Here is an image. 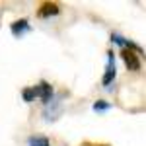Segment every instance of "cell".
<instances>
[{"instance_id": "1", "label": "cell", "mask_w": 146, "mask_h": 146, "mask_svg": "<svg viewBox=\"0 0 146 146\" xmlns=\"http://www.w3.org/2000/svg\"><path fill=\"white\" fill-rule=\"evenodd\" d=\"M62 94H58V96H53V100L45 103V109H43V117H45V121H56L58 117H60V113H62Z\"/></svg>"}, {"instance_id": "2", "label": "cell", "mask_w": 146, "mask_h": 146, "mask_svg": "<svg viewBox=\"0 0 146 146\" xmlns=\"http://www.w3.org/2000/svg\"><path fill=\"white\" fill-rule=\"evenodd\" d=\"M117 76V68H115V55H113V51L107 53V64H105V72H103V78H101V84L105 86V90H109V86H111V82L115 80Z\"/></svg>"}, {"instance_id": "3", "label": "cell", "mask_w": 146, "mask_h": 146, "mask_svg": "<svg viewBox=\"0 0 146 146\" xmlns=\"http://www.w3.org/2000/svg\"><path fill=\"white\" fill-rule=\"evenodd\" d=\"M33 92H35V98H39V100L43 101V103H49V101L53 100V86L47 82V80H41L37 86H33Z\"/></svg>"}, {"instance_id": "4", "label": "cell", "mask_w": 146, "mask_h": 146, "mask_svg": "<svg viewBox=\"0 0 146 146\" xmlns=\"http://www.w3.org/2000/svg\"><path fill=\"white\" fill-rule=\"evenodd\" d=\"M121 56H123L125 64H127V68H129L131 72H138V70H140V60H138V55H136L135 51H131V49H123Z\"/></svg>"}, {"instance_id": "5", "label": "cell", "mask_w": 146, "mask_h": 146, "mask_svg": "<svg viewBox=\"0 0 146 146\" xmlns=\"http://www.w3.org/2000/svg\"><path fill=\"white\" fill-rule=\"evenodd\" d=\"M10 31L14 37H22V35L29 33L31 31V25H29V20H25V18H22V20H18V22L10 23Z\"/></svg>"}, {"instance_id": "6", "label": "cell", "mask_w": 146, "mask_h": 146, "mask_svg": "<svg viewBox=\"0 0 146 146\" xmlns=\"http://www.w3.org/2000/svg\"><path fill=\"white\" fill-rule=\"evenodd\" d=\"M56 14H58V4H55V2H45L37 12L39 18H51V16H56Z\"/></svg>"}, {"instance_id": "7", "label": "cell", "mask_w": 146, "mask_h": 146, "mask_svg": "<svg viewBox=\"0 0 146 146\" xmlns=\"http://www.w3.org/2000/svg\"><path fill=\"white\" fill-rule=\"evenodd\" d=\"M27 146H51V142H49L47 136H29Z\"/></svg>"}, {"instance_id": "8", "label": "cell", "mask_w": 146, "mask_h": 146, "mask_svg": "<svg viewBox=\"0 0 146 146\" xmlns=\"http://www.w3.org/2000/svg\"><path fill=\"white\" fill-rule=\"evenodd\" d=\"M92 109H94L96 113H103V111H107V109H111V103L105 101V100H98L94 105H92Z\"/></svg>"}, {"instance_id": "9", "label": "cell", "mask_w": 146, "mask_h": 146, "mask_svg": "<svg viewBox=\"0 0 146 146\" xmlns=\"http://www.w3.org/2000/svg\"><path fill=\"white\" fill-rule=\"evenodd\" d=\"M22 98L25 103H31L35 100V92H33V86H29V88H23L22 90Z\"/></svg>"}]
</instances>
